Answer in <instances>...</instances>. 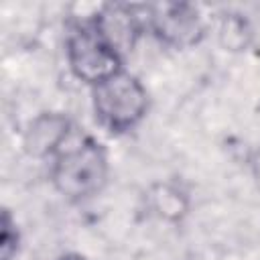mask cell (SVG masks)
<instances>
[{
  "label": "cell",
  "instance_id": "1",
  "mask_svg": "<svg viewBox=\"0 0 260 260\" xmlns=\"http://www.w3.org/2000/svg\"><path fill=\"white\" fill-rule=\"evenodd\" d=\"M110 177V156L106 146L83 134L71 138L51 160L49 179L53 189L67 201L79 203L100 195Z\"/></svg>",
  "mask_w": 260,
  "mask_h": 260
},
{
  "label": "cell",
  "instance_id": "2",
  "mask_svg": "<svg viewBox=\"0 0 260 260\" xmlns=\"http://www.w3.org/2000/svg\"><path fill=\"white\" fill-rule=\"evenodd\" d=\"M89 89L93 118L112 136L128 134L148 114V91L126 67Z\"/></svg>",
  "mask_w": 260,
  "mask_h": 260
},
{
  "label": "cell",
  "instance_id": "3",
  "mask_svg": "<svg viewBox=\"0 0 260 260\" xmlns=\"http://www.w3.org/2000/svg\"><path fill=\"white\" fill-rule=\"evenodd\" d=\"M65 59L71 75L89 87L124 69L122 53L100 30L93 14L71 22L65 35Z\"/></svg>",
  "mask_w": 260,
  "mask_h": 260
},
{
  "label": "cell",
  "instance_id": "4",
  "mask_svg": "<svg viewBox=\"0 0 260 260\" xmlns=\"http://www.w3.org/2000/svg\"><path fill=\"white\" fill-rule=\"evenodd\" d=\"M207 18L191 2H162L146 6V32L160 45L185 51L197 47L207 37Z\"/></svg>",
  "mask_w": 260,
  "mask_h": 260
},
{
  "label": "cell",
  "instance_id": "5",
  "mask_svg": "<svg viewBox=\"0 0 260 260\" xmlns=\"http://www.w3.org/2000/svg\"><path fill=\"white\" fill-rule=\"evenodd\" d=\"M91 14L100 30L122 53L124 59L146 32V6L142 4H102Z\"/></svg>",
  "mask_w": 260,
  "mask_h": 260
},
{
  "label": "cell",
  "instance_id": "6",
  "mask_svg": "<svg viewBox=\"0 0 260 260\" xmlns=\"http://www.w3.org/2000/svg\"><path fill=\"white\" fill-rule=\"evenodd\" d=\"M73 122L63 112L37 114L22 132V150L39 160H53L57 152L71 140Z\"/></svg>",
  "mask_w": 260,
  "mask_h": 260
},
{
  "label": "cell",
  "instance_id": "7",
  "mask_svg": "<svg viewBox=\"0 0 260 260\" xmlns=\"http://www.w3.org/2000/svg\"><path fill=\"white\" fill-rule=\"evenodd\" d=\"M144 201H146V209L154 217L167 223H181L189 215V209H191L189 193L173 181L152 183L146 191Z\"/></svg>",
  "mask_w": 260,
  "mask_h": 260
},
{
  "label": "cell",
  "instance_id": "8",
  "mask_svg": "<svg viewBox=\"0 0 260 260\" xmlns=\"http://www.w3.org/2000/svg\"><path fill=\"white\" fill-rule=\"evenodd\" d=\"M217 37L219 43L230 51L246 49L252 37V28L248 26V20L242 14H225L219 22Z\"/></svg>",
  "mask_w": 260,
  "mask_h": 260
},
{
  "label": "cell",
  "instance_id": "9",
  "mask_svg": "<svg viewBox=\"0 0 260 260\" xmlns=\"http://www.w3.org/2000/svg\"><path fill=\"white\" fill-rule=\"evenodd\" d=\"M20 250V230L10 209L2 211L0 221V260H14Z\"/></svg>",
  "mask_w": 260,
  "mask_h": 260
},
{
  "label": "cell",
  "instance_id": "10",
  "mask_svg": "<svg viewBox=\"0 0 260 260\" xmlns=\"http://www.w3.org/2000/svg\"><path fill=\"white\" fill-rule=\"evenodd\" d=\"M250 173H252V179L260 191V148H256L250 156Z\"/></svg>",
  "mask_w": 260,
  "mask_h": 260
},
{
  "label": "cell",
  "instance_id": "11",
  "mask_svg": "<svg viewBox=\"0 0 260 260\" xmlns=\"http://www.w3.org/2000/svg\"><path fill=\"white\" fill-rule=\"evenodd\" d=\"M57 260H89V258L83 256V254H79V252H65V254H61Z\"/></svg>",
  "mask_w": 260,
  "mask_h": 260
}]
</instances>
